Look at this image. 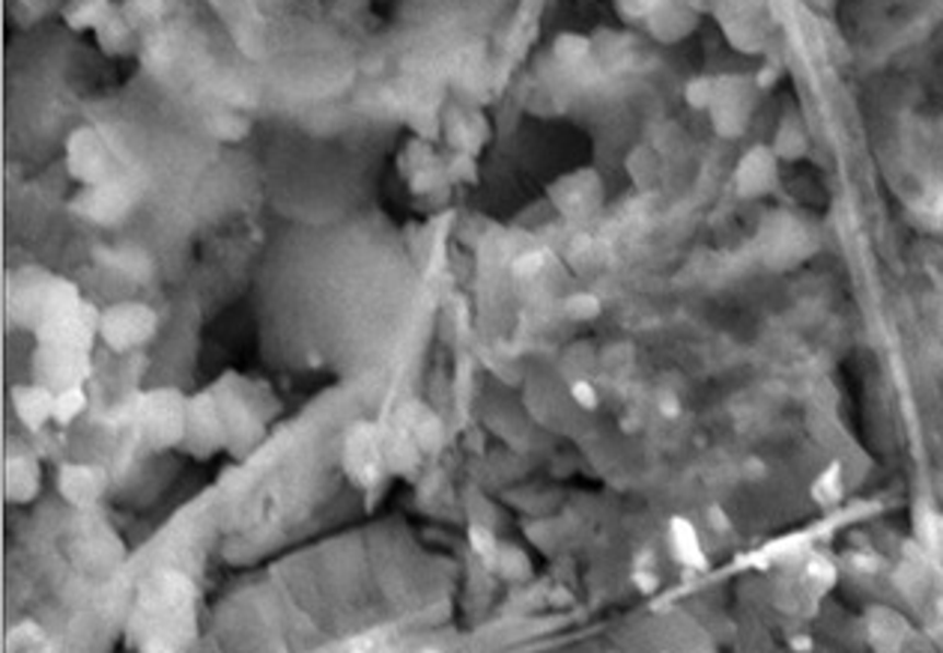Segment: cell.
<instances>
[{
	"mask_svg": "<svg viewBox=\"0 0 943 653\" xmlns=\"http://www.w3.org/2000/svg\"><path fill=\"white\" fill-rule=\"evenodd\" d=\"M39 380L48 388H67V385H75L88 376V368H84V352L78 349H60V347H45L39 349Z\"/></svg>",
	"mask_w": 943,
	"mask_h": 653,
	"instance_id": "4",
	"label": "cell"
},
{
	"mask_svg": "<svg viewBox=\"0 0 943 653\" xmlns=\"http://www.w3.org/2000/svg\"><path fill=\"white\" fill-rule=\"evenodd\" d=\"M84 406H88V394H84V388H81V382L67 385V388H60V392L55 394V412H51V421L60 427L72 424L78 415L84 412Z\"/></svg>",
	"mask_w": 943,
	"mask_h": 653,
	"instance_id": "11",
	"label": "cell"
},
{
	"mask_svg": "<svg viewBox=\"0 0 943 653\" xmlns=\"http://www.w3.org/2000/svg\"><path fill=\"white\" fill-rule=\"evenodd\" d=\"M499 570H502L505 576H526V556L516 552V549H502V552H499Z\"/></svg>",
	"mask_w": 943,
	"mask_h": 653,
	"instance_id": "14",
	"label": "cell"
},
{
	"mask_svg": "<svg viewBox=\"0 0 943 653\" xmlns=\"http://www.w3.org/2000/svg\"><path fill=\"white\" fill-rule=\"evenodd\" d=\"M3 483H7V499L24 504L39 492V466L31 457H10L3 468Z\"/></svg>",
	"mask_w": 943,
	"mask_h": 653,
	"instance_id": "7",
	"label": "cell"
},
{
	"mask_svg": "<svg viewBox=\"0 0 943 653\" xmlns=\"http://www.w3.org/2000/svg\"><path fill=\"white\" fill-rule=\"evenodd\" d=\"M540 263H544V257H540V254H526V257H520V260L514 263V272L516 275H535L540 269Z\"/></svg>",
	"mask_w": 943,
	"mask_h": 653,
	"instance_id": "16",
	"label": "cell"
},
{
	"mask_svg": "<svg viewBox=\"0 0 943 653\" xmlns=\"http://www.w3.org/2000/svg\"><path fill=\"white\" fill-rule=\"evenodd\" d=\"M421 459V445L406 427H397L395 433L383 435V463L392 471H409Z\"/></svg>",
	"mask_w": 943,
	"mask_h": 653,
	"instance_id": "8",
	"label": "cell"
},
{
	"mask_svg": "<svg viewBox=\"0 0 943 653\" xmlns=\"http://www.w3.org/2000/svg\"><path fill=\"white\" fill-rule=\"evenodd\" d=\"M469 544L472 549H475V556L481 558L484 564H499V544H496V534L490 532V528H484V525H472L469 528Z\"/></svg>",
	"mask_w": 943,
	"mask_h": 653,
	"instance_id": "12",
	"label": "cell"
},
{
	"mask_svg": "<svg viewBox=\"0 0 943 653\" xmlns=\"http://www.w3.org/2000/svg\"><path fill=\"white\" fill-rule=\"evenodd\" d=\"M400 427H406L409 433L416 435V442L421 445V451H433L442 439V424L433 412H428L424 406H404L400 412Z\"/></svg>",
	"mask_w": 943,
	"mask_h": 653,
	"instance_id": "9",
	"label": "cell"
},
{
	"mask_svg": "<svg viewBox=\"0 0 943 653\" xmlns=\"http://www.w3.org/2000/svg\"><path fill=\"white\" fill-rule=\"evenodd\" d=\"M344 463H347V471L350 478H356L359 483H373L376 475H380V463H383V435L373 424H359L352 427L347 433V445H344Z\"/></svg>",
	"mask_w": 943,
	"mask_h": 653,
	"instance_id": "3",
	"label": "cell"
},
{
	"mask_svg": "<svg viewBox=\"0 0 943 653\" xmlns=\"http://www.w3.org/2000/svg\"><path fill=\"white\" fill-rule=\"evenodd\" d=\"M155 331V314L150 307L141 305H117L105 311L100 319V335L110 349L126 352V349L141 347Z\"/></svg>",
	"mask_w": 943,
	"mask_h": 653,
	"instance_id": "1",
	"label": "cell"
},
{
	"mask_svg": "<svg viewBox=\"0 0 943 653\" xmlns=\"http://www.w3.org/2000/svg\"><path fill=\"white\" fill-rule=\"evenodd\" d=\"M12 404H15V412L22 418L24 427L31 430H39L45 421H51V412H55V392L48 385H15L12 388Z\"/></svg>",
	"mask_w": 943,
	"mask_h": 653,
	"instance_id": "5",
	"label": "cell"
},
{
	"mask_svg": "<svg viewBox=\"0 0 943 653\" xmlns=\"http://www.w3.org/2000/svg\"><path fill=\"white\" fill-rule=\"evenodd\" d=\"M670 532H672L670 537H672V552H675V558L690 567H705V549L702 544H699L696 528H692L687 520H672Z\"/></svg>",
	"mask_w": 943,
	"mask_h": 653,
	"instance_id": "10",
	"label": "cell"
},
{
	"mask_svg": "<svg viewBox=\"0 0 943 653\" xmlns=\"http://www.w3.org/2000/svg\"><path fill=\"white\" fill-rule=\"evenodd\" d=\"M571 397H573V404L580 406V409H589V412L597 409V392H594L592 382H585V380L571 382Z\"/></svg>",
	"mask_w": 943,
	"mask_h": 653,
	"instance_id": "15",
	"label": "cell"
},
{
	"mask_svg": "<svg viewBox=\"0 0 943 653\" xmlns=\"http://www.w3.org/2000/svg\"><path fill=\"white\" fill-rule=\"evenodd\" d=\"M188 409L174 392H155L141 409V427L153 445H174L186 435Z\"/></svg>",
	"mask_w": 943,
	"mask_h": 653,
	"instance_id": "2",
	"label": "cell"
},
{
	"mask_svg": "<svg viewBox=\"0 0 943 653\" xmlns=\"http://www.w3.org/2000/svg\"><path fill=\"white\" fill-rule=\"evenodd\" d=\"M102 487H105V475L100 468L67 466L60 471V492L72 504H93L102 495Z\"/></svg>",
	"mask_w": 943,
	"mask_h": 653,
	"instance_id": "6",
	"label": "cell"
},
{
	"mask_svg": "<svg viewBox=\"0 0 943 653\" xmlns=\"http://www.w3.org/2000/svg\"><path fill=\"white\" fill-rule=\"evenodd\" d=\"M564 311H568L573 319H592V316L601 314V302L589 293H577L564 302Z\"/></svg>",
	"mask_w": 943,
	"mask_h": 653,
	"instance_id": "13",
	"label": "cell"
}]
</instances>
